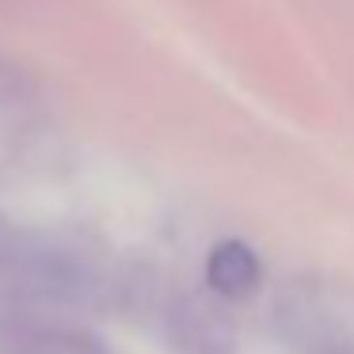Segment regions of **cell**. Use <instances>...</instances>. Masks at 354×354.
<instances>
[{
	"label": "cell",
	"instance_id": "obj_1",
	"mask_svg": "<svg viewBox=\"0 0 354 354\" xmlns=\"http://www.w3.org/2000/svg\"><path fill=\"white\" fill-rule=\"evenodd\" d=\"M278 328L301 354H354V331L316 286L293 282L278 297Z\"/></svg>",
	"mask_w": 354,
	"mask_h": 354
},
{
	"label": "cell",
	"instance_id": "obj_2",
	"mask_svg": "<svg viewBox=\"0 0 354 354\" xmlns=\"http://www.w3.org/2000/svg\"><path fill=\"white\" fill-rule=\"evenodd\" d=\"M206 282L214 293L240 301V297L259 290L263 267L244 240H221V244H214V252L206 259Z\"/></svg>",
	"mask_w": 354,
	"mask_h": 354
},
{
	"label": "cell",
	"instance_id": "obj_3",
	"mask_svg": "<svg viewBox=\"0 0 354 354\" xmlns=\"http://www.w3.org/2000/svg\"><path fill=\"white\" fill-rule=\"evenodd\" d=\"M176 335L187 354H229L232 351V331L221 320L214 305L206 301H187L176 313Z\"/></svg>",
	"mask_w": 354,
	"mask_h": 354
}]
</instances>
